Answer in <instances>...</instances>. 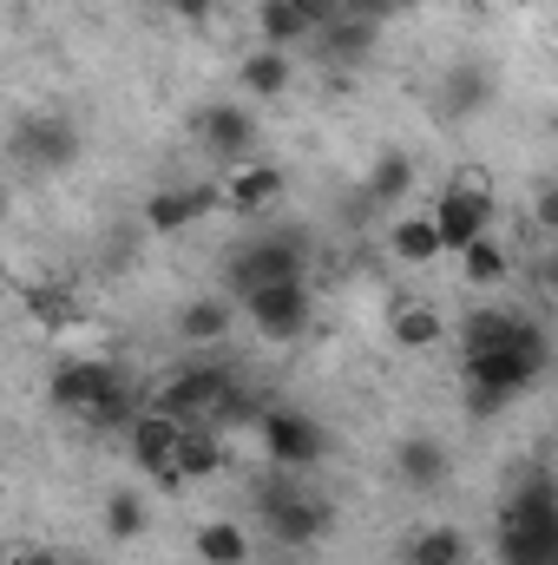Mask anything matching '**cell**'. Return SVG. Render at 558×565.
<instances>
[{
    "instance_id": "32",
    "label": "cell",
    "mask_w": 558,
    "mask_h": 565,
    "mask_svg": "<svg viewBox=\"0 0 558 565\" xmlns=\"http://www.w3.org/2000/svg\"><path fill=\"white\" fill-rule=\"evenodd\" d=\"M7 565H66V559H60L53 546H13V553H7Z\"/></svg>"
},
{
    "instance_id": "35",
    "label": "cell",
    "mask_w": 558,
    "mask_h": 565,
    "mask_svg": "<svg viewBox=\"0 0 558 565\" xmlns=\"http://www.w3.org/2000/svg\"><path fill=\"white\" fill-rule=\"evenodd\" d=\"M244 565H296V553H250Z\"/></svg>"
},
{
    "instance_id": "15",
    "label": "cell",
    "mask_w": 558,
    "mask_h": 565,
    "mask_svg": "<svg viewBox=\"0 0 558 565\" xmlns=\"http://www.w3.org/2000/svg\"><path fill=\"white\" fill-rule=\"evenodd\" d=\"M533 329H539L533 316L486 302V309H473V316L460 322V355H486V349H506V342H519V335H533Z\"/></svg>"
},
{
    "instance_id": "13",
    "label": "cell",
    "mask_w": 558,
    "mask_h": 565,
    "mask_svg": "<svg viewBox=\"0 0 558 565\" xmlns=\"http://www.w3.org/2000/svg\"><path fill=\"white\" fill-rule=\"evenodd\" d=\"M178 434H184V422H171V415H158V408L144 402L139 415L126 422V447H132L139 473L164 480V487H178V473H171V447H178Z\"/></svg>"
},
{
    "instance_id": "30",
    "label": "cell",
    "mask_w": 558,
    "mask_h": 565,
    "mask_svg": "<svg viewBox=\"0 0 558 565\" xmlns=\"http://www.w3.org/2000/svg\"><path fill=\"white\" fill-rule=\"evenodd\" d=\"M26 309H33L46 329H66V322H73V296H66V289H26Z\"/></svg>"
},
{
    "instance_id": "5",
    "label": "cell",
    "mask_w": 558,
    "mask_h": 565,
    "mask_svg": "<svg viewBox=\"0 0 558 565\" xmlns=\"http://www.w3.org/2000/svg\"><path fill=\"white\" fill-rule=\"evenodd\" d=\"M493 217H500V198H493L486 171H460V178L440 191V204L427 211V224H433L440 250H453V257H460L473 237H493Z\"/></svg>"
},
{
    "instance_id": "37",
    "label": "cell",
    "mask_w": 558,
    "mask_h": 565,
    "mask_svg": "<svg viewBox=\"0 0 558 565\" xmlns=\"http://www.w3.org/2000/svg\"><path fill=\"white\" fill-rule=\"evenodd\" d=\"M66 565H79V559H66Z\"/></svg>"
},
{
    "instance_id": "9",
    "label": "cell",
    "mask_w": 558,
    "mask_h": 565,
    "mask_svg": "<svg viewBox=\"0 0 558 565\" xmlns=\"http://www.w3.org/2000/svg\"><path fill=\"white\" fill-rule=\"evenodd\" d=\"M257 440H264V454H270L277 473H309V467L329 454L322 422H309V415H296V408H264V415H257Z\"/></svg>"
},
{
    "instance_id": "24",
    "label": "cell",
    "mask_w": 558,
    "mask_h": 565,
    "mask_svg": "<svg viewBox=\"0 0 558 565\" xmlns=\"http://www.w3.org/2000/svg\"><path fill=\"white\" fill-rule=\"evenodd\" d=\"M388 250H395L401 264H415V270H420V264H433V257H447L427 217H395V231H388Z\"/></svg>"
},
{
    "instance_id": "11",
    "label": "cell",
    "mask_w": 558,
    "mask_h": 565,
    "mask_svg": "<svg viewBox=\"0 0 558 565\" xmlns=\"http://www.w3.org/2000/svg\"><path fill=\"white\" fill-rule=\"evenodd\" d=\"M217 204H224L217 184H164V191L144 198V231H151V237H178V231L204 224Z\"/></svg>"
},
{
    "instance_id": "27",
    "label": "cell",
    "mask_w": 558,
    "mask_h": 565,
    "mask_svg": "<svg viewBox=\"0 0 558 565\" xmlns=\"http://www.w3.org/2000/svg\"><path fill=\"white\" fill-rule=\"evenodd\" d=\"M144 526H151L144 493H112V500H106V533H112V540H139Z\"/></svg>"
},
{
    "instance_id": "4",
    "label": "cell",
    "mask_w": 558,
    "mask_h": 565,
    "mask_svg": "<svg viewBox=\"0 0 558 565\" xmlns=\"http://www.w3.org/2000/svg\"><path fill=\"white\" fill-rule=\"evenodd\" d=\"M257 513H264V533L289 546V553H302V546H315L322 533H329V500L322 493H309L302 487V473H277V480H264L257 487Z\"/></svg>"
},
{
    "instance_id": "26",
    "label": "cell",
    "mask_w": 558,
    "mask_h": 565,
    "mask_svg": "<svg viewBox=\"0 0 558 565\" xmlns=\"http://www.w3.org/2000/svg\"><path fill=\"white\" fill-rule=\"evenodd\" d=\"M408 565H466V533L460 526H427V533H415Z\"/></svg>"
},
{
    "instance_id": "1",
    "label": "cell",
    "mask_w": 558,
    "mask_h": 565,
    "mask_svg": "<svg viewBox=\"0 0 558 565\" xmlns=\"http://www.w3.org/2000/svg\"><path fill=\"white\" fill-rule=\"evenodd\" d=\"M53 402H60L66 415H79L86 427H99V434H126V422L144 408L139 382H132L119 362H106V355L66 362V369L53 375Z\"/></svg>"
},
{
    "instance_id": "16",
    "label": "cell",
    "mask_w": 558,
    "mask_h": 565,
    "mask_svg": "<svg viewBox=\"0 0 558 565\" xmlns=\"http://www.w3.org/2000/svg\"><path fill=\"white\" fill-rule=\"evenodd\" d=\"M217 467H224V434H217L211 422L184 427L178 447H171V473H178V487H184V480H211Z\"/></svg>"
},
{
    "instance_id": "10",
    "label": "cell",
    "mask_w": 558,
    "mask_h": 565,
    "mask_svg": "<svg viewBox=\"0 0 558 565\" xmlns=\"http://www.w3.org/2000/svg\"><path fill=\"white\" fill-rule=\"evenodd\" d=\"M79 151H86L79 126H73V119H53V113L20 119V132H13V164H20V171H33V178H60Z\"/></svg>"
},
{
    "instance_id": "31",
    "label": "cell",
    "mask_w": 558,
    "mask_h": 565,
    "mask_svg": "<svg viewBox=\"0 0 558 565\" xmlns=\"http://www.w3.org/2000/svg\"><path fill=\"white\" fill-rule=\"evenodd\" d=\"M395 13H401V0H335V20H362V26H382Z\"/></svg>"
},
{
    "instance_id": "18",
    "label": "cell",
    "mask_w": 558,
    "mask_h": 565,
    "mask_svg": "<svg viewBox=\"0 0 558 565\" xmlns=\"http://www.w3.org/2000/svg\"><path fill=\"white\" fill-rule=\"evenodd\" d=\"M395 473H401L408 487H420V493L440 487V480H447V447H440L433 434H408V440L395 447Z\"/></svg>"
},
{
    "instance_id": "8",
    "label": "cell",
    "mask_w": 558,
    "mask_h": 565,
    "mask_svg": "<svg viewBox=\"0 0 558 565\" xmlns=\"http://www.w3.org/2000/svg\"><path fill=\"white\" fill-rule=\"evenodd\" d=\"M230 369H217V362H191V369H178L158 395H151V408L158 415H171V422L197 427V422H217V408H224V395H230Z\"/></svg>"
},
{
    "instance_id": "7",
    "label": "cell",
    "mask_w": 558,
    "mask_h": 565,
    "mask_svg": "<svg viewBox=\"0 0 558 565\" xmlns=\"http://www.w3.org/2000/svg\"><path fill=\"white\" fill-rule=\"evenodd\" d=\"M237 309H244V322H250L264 342H296V335H309V322H315V289H309V277L257 282V289L237 296Z\"/></svg>"
},
{
    "instance_id": "25",
    "label": "cell",
    "mask_w": 558,
    "mask_h": 565,
    "mask_svg": "<svg viewBox=\"0 0 558 565\" xmlns=\"http://www.w3.org/2000/svg\"><path fill=\"white\" fill-rule=\"evenodd\" d=\"M309 33H315V26H309V13H302L296 0H264V46H282V53H289V46H302Z\"/></svg>"
},
{
    "instance_id": "12",
    "label": "cell",
    "mask_w": 558,
    "mask_h": 565,
    "mask_svg": "<svg viewBox=\"0 0 558 565\" xmlns=\"http://www.w3.org/2000/svg\"><path fill=\"white\" fill-rule=\"evenodd\" d=\"M191 132L204 139V151H211L217 164H244V158L257 151V119H250V106H237V99L204 106V113L191 119Z\"/></svg>"
},
{
    "instance_id": "23",
    "label": "cell",
    "mask_w": 558,
    "mask_h": 565,
    "mask_svg": "<svg viewBox=\"0 0 558 565\" xmlns=\"http://www.w3.org/2000/svg\"><path fill=\"white\" fill-rule=\"evenodd\" d=\"M440 335H447V316H440L433 302H401V309H395V342H401V349H433Z\"/></svg>"
},
{
    "instance_id": "2",
    "label": "cell",
    "mask_w": 558,
    "mask_h": 565,
    "mask_svg": "<svg viewBox=\"0 0 558 565\" xmlns=\"http://www.w3.org/2000/svg\"><path fill=\"white\" fill-rule=\"evenodd\" d=\"M546 362H552V342H546V329H533V335H519V342H506V349H486V355H466V408L473 415H500V408H513L539 375H546Z\"/></svg>"
},
{
    "instance_id": "21",
    "label": "cell",
    "mask_w": 558,
    "mask_h": 565,
    "mask_svg": "<svg viewBox=\"0 0 558 565\" xmlns=\"http://www.w3.org/2000/svg\"><path fill=\"white\" fill-rule=\"evenodd\" d=\"M197 559L204 565H244L250 559V533L237 526V520H211V526H197Z\"/></svg>"
},
{
    "instance_id": "3",
    "label": "cell",
    "mask_w": 558,
    "mask_h": 565,
    "mask_svg": "<svg viewBox=\"0 0 558 565\" xmlns=\"http://www.w3.org/2000/svg\"><path fill=\"white\" fill-rule=\"evenodd\" d=\"M500 559L506 565H558V500L552 480L533 473L500 507Z\"/></svg>"
},
{
    "instance_id": "17",
    "label": "cell",
    "mask_w": 558,
    "mask_h": 565,
    "mask_svg": "<svg viewBox=\"0 0 558 565\" xmlns=\"http://www.w3.org/2000/svg\"><path fill=\"white\" fill-rule=\"evenodd\" d=\"M230 329H237V302H230V296H191V302L178 309V335H184L191 349L224 342Z\"/></svg>"
},
{
    "instance_id": "14",
    "label": "cell",
    "mask_w": 558,
    "mask_h": 565,
    "mask_svg": "<svg viewBox=\"0 0 558 565\" xmlns=\"http://www.w3.org/2000/svg\"><path fill=\"white\" fill-rule=\"evenodd\" d=\"M217 198H224L237 217H257V211H270L282 198V171L264 164V158H244V164H230V178L217 184Z\"/></svg>"
},
{
    "instance_id": "22",
    "label": "cell",
    "mask_w": 558,
    "mask_h": 565,
    "mask_svg": "<svg viewBox=\"0 0 558 565\" xmlns=\"http://www.w3.org/2000/svg\"><path fill=\"white\" fill-rule=\"evenodd\" d=\"M506 270H513V257H506V244H500V237H473V244L460 250V277L473 282V289L506 282Z\"/></svg>"
},
{
    "instance_id": "29",
    "label": "cell",
    "mask_w": 558,
    "mask_h": 565,
    "mask_svg": "<svg viewBox=\"0 0 558 565\" xmlns=\"http://www.w3.org/2000/svg\"><path fill=\"white\" fill-rule=\"evenodd\" d=\"M473 106H486V73L480 66H460L447 79V113H473Z\"/></svg>"
},
{
    "instance_id": "33",
    "label": "cell",
    "mask_w": 558,
    "mask_h": 565,
    "mask_svg": "<svg viewBox=\"0 0 558 565\" xmlns=\"http://www.w3.org/2000/svg\"><path fill=\"white\" fill-rule=\"evenodd\" d=\"M533 217H539V231H558V191H552V184H539V204H533Z\"/></svg>"
},
{
    "instance_id": "28",
    "label": "cell",
    "mask_w": 558,
    "mask_h": 565,
    "mask_svg": "<svg viewBox=\"0 0 558 565\" xmlns=\"http://www.w3.org/2000/svg\"><path fill=\"white\" fill-rule=\"evenodd\" d=\"M408 184H415V164H408L401 151H388V158H382V164L368 171V198H375V204H395V198H401Z\"/></svg>"
},
{
    "instance_id": "6",
    "label": "cell",
    "mask_w": 558,
    "mask_h": 565,
    "mask_svg": "<svg viewBox=\"0 0 558 565\" xmlns=\"http://www.w3.org/2000/svg\"><path fill=\"white\" fill-rule=\"evenodd\" d=\"M224 277H230V302L257 282L309 277V237L302 231H257V237H244V250H230Z\"/></svg>"
},
{
    "instance_id": "20",
    "label": "cell",
    "mask_w": 558,
    "mask_h": 565,
    "mask_svg": "<svg viewBox=\"0 0 558 565\" xmlns=\"http://www.w3.org/2000/svg\"><path fill=\"white\" fill-rule=\"evenodd\" d=\"M289 79H296V60L282 46H257L244 60V93L250 99H277V93H289Z\"/></svg>"
},
{
    "instance_id": "19",
    "label": "cell",
    "mask_w": 558,
    "mask_h": 565,
    "mask_svg": "<svg viewBox=\"0 0 558 565\" xmlns=\"http://www.w3.org/2000/svg\"><path fill=\"white\" fill-rule=\"evenodd\" d=\"M375 33H382V26H362V20H322V26H315L309 40L322 46V60H335V66L348 60V66H355V60H368Z\"/></svg>"
},
{
    "instance_id": "34",
    "label": "cell",
    "mask_w": 558,
    "mask_h": 565,
    "mask_svg": "<svg viewBox=\"0 0 558 565\" xmlns=\"http://www.w3.org/2000/svg\"><path fill=\"white\" fill-rule=\"evenodd\" d=\"M164 7H171L178 20H191V26H204V20H211V0H164Z\"/></svg>"
},
{
    "instance_id": "36",
    "label": "cell",
    "mask_w": 558,
    "mask_h": 565,
    "mask_svg": "<svg viewBox=\"0 0 558 565\" xmlns=\"http://www.w3.org/2000/svg\"><path fill=\"white\" fill-rule=\"evenodd\" d=\"M0 224H7V191H0Z\"/></svg>"
}]
</instances>
